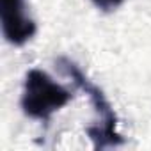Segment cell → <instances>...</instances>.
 <instances>
[{"instance_id":"1","label":"cell","mask_w":151,"mask_h":151,"mask_svg":"<svg viewBox=\"0 0 151 151\" xmlns=\"http://www.w3.org/2000/svg\"><path fill=\"white\" fill-rule=\"evenodd\" d=\"M57 66L62 69V73H66L68 77L77 84L91 100V105L94 109L96 114V124L87 126L86 133L93 142L94 149H105V147H116L124 144V139L121 137V133L117 132V116L112 109V105L109 103L107 96L103 94V91L94 86L86 75L80 71V68L71 62L66 57H59L57 59Z\"/></svg>"},{"instance_id":"3","label":"cell","mask_w":151,"mask_h":151,"mask_svg":"<svg viewBox=\"0 0 151 151\" xmlns=\"http://www.w3.org/2000/svg\"><path fill=\"white\" fill-rule=\"evenodd\" d=\"M0 23L6 41L23 46L36 36V22L27 13L25 0H0Z\"/></svg>"},{"instance_id":"4","label":"cell","mask_w":151,"mask_h":151,"mask_svg":"<svg viewBox=\"0 0 151 151\" xmlns=\"http://www.w3.org/2000/svg\"><path fill=\"white\" fill-rule=\"evenodd\" d=\"M91 2H93L100 11H103V13H112V11H116L117 7L123 6L124 0H91Z\"/></svg>"},{"instance_id":"2","label":"cell","mask_w":151,"mask_h":151,"mask_svg":"<svg viewBox=\"0 0 151 151\" xmlns=\"http://www.w3.org/2000/svg\"><path fill=\"white\" fill-rule=\"evenodd\" d=\"M71 100V91L57 84L46 71L37 68L27 71L20 98V107L27 117L36 121H48Z\"/></svg>"}]
</instances>
